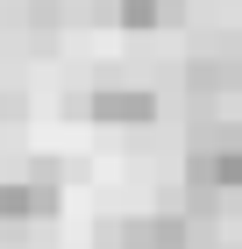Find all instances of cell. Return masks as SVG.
I'll return each mask as SVG.
<instances>
[{
	"mask_svg": "<svg viewBox=\"0 0 242 249\" xmlns=\"http://www.w3.org/2000/svg\"><path fill=\"white\" fill-rule=\"evenodd\" d=\"M93 249H214V228L192 221V213H129V221H107Z\"/></svg>",
	"mask_w": 242,
	"mask_h": 249,
	"instance_id": "cell-1",
	"label": "cell"
},
{
	"mask_svg": "<svg viewBox=\"0 0 242 249\" xmlns=\"http://www.w3.org/2000/svg\"><path fill=\"white\" fill-rule=\"evenodd\" d=\"M7 121H15V100H0V128H7Z\"/></svg>",
	"mask_w": 242,
	"mask_h": 249,
	"instance_id": "cell-8",
	"label": "cell"
},
{
	"mask_svg": "<svg viewBox=\"0 0 242 249\" xmlns=\"http://www.w3.org/2000/svg\"><path fill=\"white\" fill-rule=\"evenodd\" d=\"M57 207H64V192H57L50 164H29L21 178L0 185V221L7 228H43V221H57Z\"/></svg>",
	"mask_w": 242,
	"mask_h": 249,
	"instance_id": "cell-4",
	"label": "cell"
},
{
	"mask_svg": "<svg viewBox=\"0 0 242 249\" xmlns=\"http://www.w3.org/2000/svg\"><path fill=\"white\" fill-rule=\"evenodd\" d=\"M86 114L100 128H149L164 114V93H149V86H100V93H86Z\"/></svg>",
	"mask_w": 242,
	"mask_h": 249,
	"instance_id": "cell-5",
	"label": "cell"
},
{
	"mask_svg": "<svg viewBox=\"0 0 242 249\" xmlns=\"http://www.w3.org/2000/svg\"><path fill=\"white\" fill-rule=\"evenodd\" d=\"M186 185L192 192H221V199H242V121H221V128H200V135H192Z\"/></svg>",
	"mask_w": 242,
	"mask_h": 249,
	"instance_id": "cell-2",
	"label": "cell"
},
{
	"mask_svg": "<svg viewBox=\"0 0 242 249\" xmlns=\"http://www.w3.org/2000/svg\"><path fill=\"white\" fill-rule=\"evenodd\" d=\"M186 15H192V0H114V21L135 29V36H149V29H178Z\"/></svg>",
	"mask_w": 242,
	"mask_h": 249,
	"instance_id": "cell-7",
	"label": "cell"
},
{
	"mask_svg": "<svg viewBox=\"0 0 242 249\" xmlns=\"http://www.w3.org/2000/svg\"><path fill=\"white\" fill-rule=\"evenodd\" d=\"M64 7H57V0H15V7H7V15H0V29H7V43H15V50H50L57 36H64Z\"/></svg>",
	"mask_w": 242,
	"mask_h": 249,
	"instance_id": "cell-6",
	"label": "cell"
},
{
	"mask_svg": "<svg viewBox=\"0 0 242 249\" xmlns=\"http://www.w3.org/2000/svg\"><path fill=\"white\" fill-rule=\"evenodd\" d=\"M235 93H242V36L206 43V50L186 57V100L192 107H221V100H235Z\"/></svg>",
	"mask_w": 242,
	"mask_h": 249,
	"instance_id": "cell-3",
	"label": "cell"
}]
</instances>
